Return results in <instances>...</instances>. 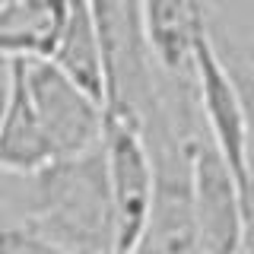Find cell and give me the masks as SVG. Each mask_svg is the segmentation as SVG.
<instances>
[{
    "mask_svg": "<svg viewBox=\"0 0 254 254\" xmlns=\"http://www.w3.org/2000/svg\"><path fill=\"white\" fill-rule=\"evenodd\" d=\"M149 58L165 79H194V48L213 26L210 0H140Z\"/></svg>",
    "mask_w": 254,
    "mask_h": 254,
    "instance_id": "cell-6",
    "label": "cell"
},
{
    "mask_svg": "<svg viewBox=\"0 0 254 254\" xmlns=\"http://www.w3.org/2000/svg\"><path fill=\"white\" fill-rule=\"evenodd\" d=\"M242 216H245L242 254H254V181H245L242 185Z\"/></svg>",
    "mask_w": 254,
    "mask_h": 254,
    "instance_id": "cell-12",
    "label": "cell"
},
{
    "mask_svg": "<svg viewBox=\"0 0 254 254\" xmlns=\"http://www.w3.org/2000/svg\"><path fill=\"white\" fill-rule=\"evenodd\" d=\"M67 19V0H3L0 3V58L48 61Z\"/></svg>",
    "mask_w": 254,
    "mask_h": 254,
    "instance_id": "cell-7",
    "label": "cell"
},
{
    "mask_svg": "<svg viewBox=\"0 0 254 254\" xmlns=\"http://www.w3.org/2000/svg\"><path fill=\"white\" fill-rule=\"evenodd\" d=\"M16 70H19L26 95L35 108L38 124L54 146V156L67 159L99 146L102 118H105L102 102L83 92L51 61H16Z\"/></svg>",
    "mask_w": 254,
    "mask_h": 254,
    "instance_id": "cell-2",
    "label": "cell"
},
{
    "mask_svg": "<svg viewBox=\"0 0 254 254\" xmlns=\"http://www.w3.org/2000/svg\"><path fill=\"white\" fill-rule=\"evenodd\" d=\"M216 45L226 61V70L235 83L238 102H242L245 115V149H248V181H254V58L245 48H238L232 38H226L216 29Z\"/></svg>",
    "mask_w": 254,
    "mask_h": 254,
    "instance_id": "cell-10",
    "label": "cell"
},
{
    "mask_svg": "<svg viewBox=\"0 0 254 254\" xmlns=\"http://www.w3.org/2000/svg\"><path fill=\"white\" fill-rule=\"evenodd\" d=\"M102 156L115 206L118 254H130L153 200V156L140 127L115 111H105L102 118Z\"/></svg>",
    "mask_w": 254,
    "mask_h": 254,
    "instance_id": "cell-3",
    "label": "cell"
},
{
    "mask_svg": "<svg viewBox=\"0 0 254 254\" xmlns=\"http://www.w3.org/2000/svg\"><path fill=\"white\" fill-rule=\"evenodd\" d=\"M22 181L26 197L16 222L29 226L67 254H118L102 143L89 153L54 159Z\"/></svg>",
    "mask_w": 254,
    "mask_h": 254,
    "instance_id": "cell-1",
    "label": "cell"
},
{
    "mask_svg": "<svg viewBox=\"0 0 254 254\" xmlns=\"http://www.w3.org/2000/svg\"><path fill=\"white\" fill-rule=\"evenodd\" d=\"M190 162V197L194 219L203 242V254H242V181L219 156L203 124L188 137Z\"/></svg>",
    "mask_w": 254,
    "mask_h": 254,
    "instance_id": "cell-4",
    "label": "cell"
},
{
    "mask_svg": "<svg viewBox=\"0 0 254 254\" xmlns=\"http://www.w3.org/2000/svg\"><path fill=\"white\" fill-rule=\"evenodd\" d=\"M194 92L200 124L219 156L238 181H248V149H245V115L238 102L235 83L226 70V61L216 45V22L194 48Z\"/></svg>",
    "mask_w": 254,
    "mask_h": 254,
    "instance_id": "cell-5",
    "label": "cell"
},
{
    "mask_svg": "<svg viewBox=\"0 0 254 254\" xmlns=\"http://www.w3.org/2000/svg\"><path fill=\"white\" fill-rule=\"evenodd\" d=\"M64 76H70L83 92L105 105V64H102V45L89 0H67V19H64L61 38L51 58Z\"/></svg>",
    "mask_w": 254,
    "mask_h": 254,
    "instance_id": "cell-9",
    "label": "cell"
},
{
    "mask_svg": "<svg viewBox=\"0 0 254 254\" xmlns=\"http://www.w3.org/2000/svg\"><path fill=\"white\" fill-rule=\"evenodd\" d=\"M0 254H67V251H61L58 245L32 232L29 226L0 213Z\"/></svg>",
    "mask_w": 254,
    "mask_h": 254,
    "instance_id": "cell-11",
    "label": "cell"
},
{
    "mask_svg": "<svg viewBox=\"0 0 254 254\" xmlns=\"http://www.w3.org/2000/svg\"><path fill=\"white\" fill-rule=\"evenodd\" d=\"M10 79H13V61L0 58V118L6 108V95H10Z\"/></svg>",
    "mask_w": 254,
    "mask_h": 254,
    "instance_id": "cell-13",
    "label": "cell"
},
{
    "mask_svg": "<svg viewBox=\"0 0 254 254\" xmlns=\"http://www.w3.org/2000/svg\"><path fill=\"white\" fill-rule=\"evenodd\" d=\"M54 159H58L54 146L48 140V133L42 130V124H38L35 108H32L13 61L10 95H6V108H3V118H0V175L26 178V175L45 169Z\"/></svg>",
    "mask_w": 254,
    "mask_h": 254,
    "instance_id": "cell-8",
    "label": "cell"
}]
</instances>
